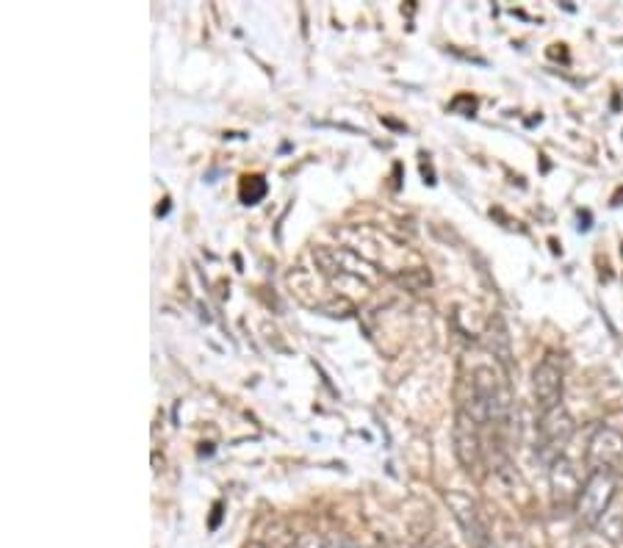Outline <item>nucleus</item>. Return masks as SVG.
<instances>
[{
    "instance_id": "nucleus-1",
    "label": "nucleus",
    "mask_w": 623,
    "mask_h": 548,
    "mask_svg": "<svg viewBox=\"0 0 623 548\" xmlns=\"http://www.w3.org/2000/svg\"><path fill=\"white\" fill-rule=\"evenodd\" d=\"M468 396L460 405L477 424H507L513 413V394L507 371L493 363V366H474L471 380H466Z\"/></svg>"
},
{
    "instance_id": "nucleus-2",
    "label": "nucleus",
    "mask_w": 623,
    "mask_h": 548,
    "mask_svg": "<svg viewBox=\"0 0 623 548\" xmlns=\"http://www.w3.org/2000/svg\"><path fill=\"white\" fill-rule=\"evenodd\" d=\"M618 493V479L612 471H590L588 479L582 482V490L576 496V518L582 526H596L610 510L612 499Z\"/></svg>"
},
{
    "instance_id": "nucleus-3",
    "label": "nucleus",
    "mask_w": 623,
    "mask_h": 548,
    "mask_svg": "<svg viewBox=\"0 0 623 548\" xmlns=\"http://www.w3.org/2000/svg\"><path fill=\"white\" fill-rule=\"evenodd\" d=\"M574 418L565 410V405H557L552 410H543L538 421V441H540V457L546 463L560 460L565 446L574 438Z\"/></svg>"
},
{
    "instance_id": "nucleus-4",
    "label": "nucleus",
    "mask_w": 623,
    "mask_h": 548,
    "mask_svg": "<svg viewBox=\"0 0 623 548\" xmlns=\"http://www.w3.org/2000/svg\"><path fill=\"white\" fill-rule=\"evenodd\" d=\"M623 457V432H618L615 427H596L588 441V452H585V460L593 471H601L607 468L612 471L615 465L621 463Z\"/></svg>"
},
{
    "instance_id": "nucleus-5",
    "label": "nucleus",
    "mask_w": 623,
    "mask_h": 548,
    "mask_svg": "<svg viewBox=\"0 0 623 548\" xmlns=\"http://www.w3.org/2000/svg\"><path fill=\"white\" fill-rule=\"evenodd\" d=\"M532 394L540 413L563 405V369L552 358H543L532 371Z\"/></svg>"
},
{
    "instance_id": "nucleus-6",
    "label": "nucleus",
    "mask_w": 623,
    "mask_h": 548,
    "mask_svg": "<svg viewBox=\"0 0 623 548\" xmlns=\"http://www.w3.org/2000/svg\"><path fill=\"white\" fill-rule=\"evenodd\" d=\"M455 454L466 471H477L482 463L480 424L468 416L466 410H457L455 418Z\"/></svg>"
},
{
    "instance_id": "nucleus-7",
    "label": "nucleus",
    "mask_w": 623,
    "mask_h": 548,
    "mask_svg": "<svg viewBox=\"0 0 623 548\" xmlns=\"http://www.w3.org/2000/svg\"><path fill=\"white\" fill-rule=\"evenodd\" d=\"M446 501L452 504L457 524L463 526V532H466L468 543H471V546H482L488 537H485V524H482L480 507L468 499V496H463V493H452V496H446Z\"/></svg>"
},
{
    "instance_id": "nucleus-8",
    "label": "nucleus",
    "mask_w": 623,
    "mask_h": 548,
    "mask_svg": "<svg viewBox=\"0 0 623 548\" xmlns=\"http://www.w3.org/2000/svg\"><path fill=\"white\" fill-rule=\"evenodd\" d=\"M485 344H488V352L493 355V360H496L504 371H510L513 349H510V335H507V327L502 324V319H491L488 333H485Z\"/></svg>"
},
{
    "instance_id": "nucleus-9",
    "label": "nucleus",
    "mask_w": 623,
    "mask_h": 548,
    "mask_svg": "<svg viewBox=\"0 0 623 548\" xmlns=\"http://www.w3.org/2000/svg\"><path fill=\"white\" fill-rule=\"evenodd\" d=\"M266 194V180L261 175H247L241 178V200L247 205H255Z\"/></svg>"
},
{
    "instance_id": "nucleus-10",
    "label": "nucleus",
    "mask_w": 623,
    "mask_h": 548,
    "mask_svg": "<svg viewBox=\"0 0 623 548\" xmlns=\"http://www.w3.org/2000/svg\"><path fill=\"white\" fill-rule=\"evenodd\" d=\"M324 546L327 548H358L347 535H324Z\"/></svg>"
},
{
    "instance_id": "nucleus-11",
    "label": "nucleus",
    "mask_w": 623,
    "mask_h": 548,
    "mask_svg": "<svg viewBox=\"0 0 623 548\" xmlns=\"http://www.w3.org/2000/svg\"><path fill=\"white\" fill-rule=\"evenodd\" d=\"M294 548H327L324 546V537H316V535H305L297 540V546Z\"/></svg>"
},
{
    "instance_id": "nucleus-12",
    "label": "nucleus",
    "mask_w": 623,
    "mask_h": 548,
    "mask_svg": "<svg viewBox=\"0 0 623 548\" xmlns=\"http://www.w3.org/2000/svg\"><path fill=\"white\" fill-rule=\"evenodd\" d=\"M250 548H264V546H250Z\"/></svg>"
}]
</instances>
